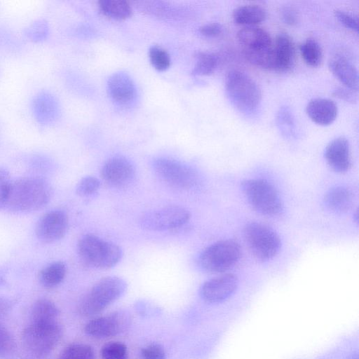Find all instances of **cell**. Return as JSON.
I'll use <instances>...</instances> for the list:
<instances>
[{
	"label": "cell",
	"mask_w": 359,
	"mask_h": 359,
	"mask_svg": "<svg viewBox=\"0 0 359 359\" xmlns=\"http://www.w3.org/2000/svg\"><path fill=\"white\" fill-rule=\"evenodd\" d=\"M53 189L45 179L29 176L12 181L5 209L15 214L38 211L51 200Z\"/></svg>",
	"instance_id": "1"
},
{
	"label": "cell",
	"mask_w": 359,
	"mask_h": 359,
	"mask_svg": "<svg viewBox=\"0 0 359 359\" xmlns=\"http://www.w3.org/2000/svg\"><path fill=\"white\" fill-rule=\"evenodd\" d=\"M126 288L127 284L123 278L118 276L104 277L81 297L77 311L83 316H95L120 298Z\"/></svg>",
	"instance_id": "2"
},
{
	"label": "cell",
	"mask_w": 359,
	"mask_h": 359,
	"mask_svg": "<svg viewBox=\"0 0 359 359\" xmlns=\"http://www.w3.org/2000/svg\"><path fill=\"white\" fill-rule=\"evenodd\" d=\"M77 250L81 260L97 269H109L121 259L123 252L116 244L93 234H86L79 241Z\"/></svg>",
	"instance_id": "3"
},
{
	"label": "cell",
	"mask_w": 359,
	"mask_h": 359,
	"mask_svg": "<svg viewBox=\"0 0 359 359\" xmlns=\"http://www.w3.org/2000/svg\"><path fill=\"white\" fill-rule=\"evenodd\" d=\"M62 328L57 321L31 323L23 330L22 340L26 349L36 357H45L57 345Z\"/></svg>",
	"instance_id": "4"
},
{
	"label": "cell",
	"mask_w": 359,
	"mask_h": 359,
	"mask_svg": "<svg viewBox=\"0 0 359 359\" xmlns=\"http://www.w3.org/2000/svg\"><path fill=\"white\" fill-rule=\"evenodd\" d=\"M225 88L232 103L240 110L252 111L259 105L262 93L257 83L240 70H231L226 76Z\"/></svg>",
	"instance_id": "5"
},
{
	"label": "cell",
	"mask_w": 359,
	"mask_h": 359,
	"mask_svg": "<svg viewBox=\"0 0 359 359\" xmlns=\"http://www.w3.org/2000/svg\"><path fill=\"white\" fill-rule=\"evenodd\" d=\"M241 189L250 205L257 212L268 216H276L283 211V203L275 188L262 179L243 181Z\"/></svg>",
	"instance_id": "6"
},
{
	"label": "cell",
	"mask_w": 359,
	"mask_h": 359,
	"mask_svg": "<svg viewBox=\"0 0 359 359\" xmlns=\"http://www.w3.org/2000/svg\"><path fill=\"white\" fill-rule=\"evenodd\" d=\"M241 250L233 240H222L207 247L201 253L198 263L201 269L209 273L226 271L239 261Z\"/></svg>",
	"instance_id": "7"
},
{
	"label": "cell",
	"mask_w": 359,
	"mask_h": 359,
	"mask_svg": "<svg viewBox=\"0 0 359 359\" xmlns=\"http://www.w3.org/2000/svg\"><path fill=\"white\" fill-rule=\"evenodd\" d=\"M243 233L250 252L257 259L268 261L278 254L280 240L269 226L259 222H251L245 226Z\"/></svg>",
	"instance_id": "8"
},
{
	"label": "cell",
	"mask_w": 359,
	"mask_h": 359,
	"mask_svg": "<svg viewBox=\"0 0 359 359\" xmlns=\"http://www.w3.org/2000/svg\"><path fill=\"white\" fill-rule=\"evenodd\" d=\"M156 175L168 185L175 189L188 190L198 183L196 171L185 163L177 160L160 157L152 163Z\"/></svg>",
	"instance_id": "9"
},
{
	"label": "cell",
	"mask_w": 359,
	"mask_h": 359,
	"mask_svg": "<svg viewBox=\"0 0 359 359\" xmlns=\"http://www.w3.org/2000/svg\"><path fill=\"white\" fill-rule=\"evenodd\" d=\"M191 218V213L184 207L167 205L149 210L141 217L140 226L146 230L163 231L184 226Z\"/></svg>",
	"instance_id": "10"
},
{
	"label": "cell",
	"mask_w": 359,
	"mask_h": 359,
	"mask_svg": "<svg viewBox=\"0 0 359 359\" xmlns=\"http://www.w3.org/2000/svg\"><path fill=\"white\" fill-rule=\"evenodd\" d=\"M130 322L128 313L116 311L90 320L86 324L84 332L93 338H108L126 331Z\"/></svg>",
	"instance_id": "11"
},
{
	"label": "cell",
	"mask_w": 359,
	"mask_h": 359,
	"mask_svg": "<svg viewBox=\"0 0 359 359\" xmlns=\"http://www.w3.org/2000/svg\"><path fill=\"white\" fill-rule=\"evenodd\" d=\"M69 227V219L65 212L53 210L43 215L35 227L36 238L41 242L51 243L62 238Z\"/></svg>",
	"instance_id": "12"
},
{
	"label": "cell",
	"mask_w": 359,
	"mask_h": 359,
	"mask_svg": "<svg viewBox=\"0 0 359 359\" xmlns=\"http://www.w3.org/2000/svg\"><path fill=\"white\" fill-rule=\"evenodd\" d=\"M100 175L103 181L113 187H123L135 177L133 165L124 157L115 156L108 159L102 165Z\"/></svg>",
	"instance_id": "13"
},
{
	"label": "cell",
	"mask_w": 359,
	"mask_h": 359,
	"mask_svg": "<svg viewBox=\"0 0 359 359\" xmlns=\"http://www.w3.org/2000/svg\"><path fill=\"white\" fill-rule=\"evenodd\" d=\"M237 277L231 273L223 274L205 281L201 287V297L210 303L222 302L236 290Z\"/></svg>",
	"instance_id": "14"
},
{
	"label": "cell",
	"mask_w": 359,
	"mask_h": 359,
	"mask_svg": "<svg viewBox=\"0 0 359 359\" xmlns=\"http://www.w3.org/2000/svg\"><path fill=\"white\" fill-rule=\"evenodd\" d=\"M33 115L42 126H48L57 119L60 105L56 97L49 92L42 91L36 94L32 102Z\"/></svg>",
	"instance_id": "15"
},
{
	"label": "cell",
	"mask_w": 359,
	"mask_h": 359,
	"mask_svg": "<svg viewBox=\"0 0 359 359\" xmlns=\"http://www.w3.org/2000/svg\"><path fill=\"white\" fill-rule=\"evenodd\" d=\"M325 158L332 170L345 172L351 166V149L348 140L342 136L332 140L326 147Z\"/></svg>",
	"instance_id": "16"
},
{
	"label": "cell",
	"mask_w": 359,
	"mask_h": 359,
	"mask_svg": "<svg viewBox=\"0 0 359 359\" xmlns=\"http://www.w3.org/2000/svg\"><path fill=\"white\" fill-rule=\"evenodd\" d=\"M275 70L287 72L295 62V46L293 39L286 33H280L273 41Z\"/></svg>",
	"instance_id": "17"
},
{
	"label": "cell",
	"mask_w": 359,
	"mask_h": 359,
	"mask_svg": "<svg viewBox=\"0 0 359 359\" xmlns=\"http://www.w3.org/2000/svg\"><path fill=\"white\" fill-rule=\"evenodd\" d=\"M329 68L344 87L357 92L358 73L355 66L345 56L337 55L329 60Z\"/></svg>",
	"instance_id": "18"
},
{
	"label": "cell",
	"mask_w": 359,
	"mask_h": 359,
	"mask_svg": "<svg viewBox=\"0 0 359 359\" xmlns=\"http://www.w3.org/2000/svg\"><path fill=\"white\" fill-rule=\"evenodd\" d=\"M107 89L111 98L121 104L129 103L135 96V84L124 72L113 74L108 79Z\"/></svg>",
	"instance_id": "19"
},
{
	"label": "cell",
	"mask_w": 359,
	"mask_h": 359,
	"mask_svg": "<svg viewBox=\"0 0 359 359\" xmlns=\"http://www.w3.org/2000/svg\"><path fill=\"white\" fill-rule=\"evenodd\" d=\"M306 112L313 122L325 126L332 124L335 121L338 108L332 100L317 97L308 102Z\"/></svg>",
	"instance_id": "20"
},
{
	"label": "cell",
	"mask_w": 359,
	"mask_h": 359,
	"mask_svg": "<svg viewBox=\"0 0 359 359\" xmlns=\"http://www.w3.org/2000/svg\"><path fill=\"white\" fill-rule=\"evenodd\" d=\"M237 38L243 46V50L262 49L273 44L268 32L257 25L244 26L238 30Z\"/></svg>",
	"instance_id": "21"
},
{
	"label": "cell",
	"mask_w": 359,
	"mask_h": 359,
	"mask_svg": "<svg viewBox=\"0 0 359 359\" xmlns=\"http://www.w3.org/2000/svg\"><path fill=\"white\" fill-rule=\"evenodd\" d=\"M353 194L345 187H337L330 189L325 194L324 203L327 209L335 213H344L353 203Z\"/></svg>",
	"instance_id": "22"
},
{
	"label": "cell",
	"mask_w": 359,
	"mask_h": 359,
	"mask_svg": "<svg viewBox=\"0 0 359 359\" xmlns=\"http://www.w3.org/2000/svg\"><path fill=\"white\" fill-rule=\"evenodd\" d=\"M232 17L236 24L252 26L264 21L266 17V12L259 5L247 4L235 8Z\"/></svg>",
	"instance_id": "23"
},
{
	"label": "cell",
	"mask_w": 359,
	"mask_h": 359,
	"mask_svg": "<svg viewBox=\"0 0 359 359\" xmlns=\"http://www.w3.org/2000/svg\"><path fill=\"white\" fill-rule=\"evenodd\" d=\"M60 311L55 304L48 299H39L31 309V322H53L57 320Z\"/></svg>",
	"instance_id": "24"
},
{
	"label": "cell",
	"mask_w": 359,
	"mask_h": 359,
	"mask_svg": "<svg viewBox=\"0 0 359 359\" xmlns=\"http://www.w3.org/2000/svg\"><path fill=\"white\" fill-rule=\"evenodd\" d=\"M67 273V267L62 262H55L46 266L39 273L41 284L47 288L60 284Z\"/></svg>",
	"instance_id": "25"
},
{
	"label": "cell",
	"mask_w": 359,
	"mask_h": 359,
	"mask_svg": "<svg viewBox=\"0 0 359 359\" xmlns=\"http://www.w3.org/2000/svg\"><path fill=\"white\" fill-rule=\"evenodd\" d=\"M99 7L103 14L116 20L126 19L132 13L130 4L123 0H102Z\"/></svg>",
	"instance_id": "26"
},
{
	"label": "cell",
	"mask_w": 359,
	"mask_h": 359,
	"mask_svg": "<svg viewBox=\"0 0 359 359\" xmlns=\"http://www.w3.org/2000/svg\"><path fill=\"white\" fill-rule=\"evenodd\" d=\"M219 64L218 57L212 53L198 52L196 55V62L192 71L193 74L207 76L212 74Z\"/></svg>",
	"instance_id": "27"
},
{
	"label": "cell",
	"mask_w": 359,
	"mask_h": 359,
	"mask_svg": "<svg viewBox=\"0 0 359 359\" xmlns=\"http://www.w3.org/2000/svg\"><path fill=\"white\" fill-rule=\"evenodd\" d=\"M301 55L304 62L311 67H318L323 58L320 46L314 39H306L299 47Z\"/></svg>",
	"instance_id": "28"
},
{
	"label": "cell",
	"mask_w": 359,
	"mask_h": 359,
	"mask_svg": "<svg viewBox=\"0 0 359 359\" xmlns=\"http://www.w3.org/2000/svg\"><path fill=\"white\" fill-rule=\"evenodd\" d=\"M58 359H95V353L88 344H72L63 349Z\"/></svg>",
	"instance_id": "29"
},
{
	"label": "cell",
	"mask_w": 359,
	"mask_h": 359,
	"mask_svg": "<svg viewBox=\"0 0 359 359\" xmlns=\"http://www.w3.org/2000/svg\"><path fill=\"white\" fill-rule=\"evenodd\" d=\"M25 36L33 42H41L45 41L49 34V25L44 19H39L29 25L24 30Z\"/></svg>",
	"instance_id": "30"
},
{
	"label": "cell",
	"mask_w": 359,
	"mask_h": 359,
	"mask_svg": "<svg viewBox=\"0 0 359 359\" xmlns=\"http://www.w3.org/2000/svg\"><path fill=\"white\" fill-rule=\"evenodd\" d=\"M102 359H128L127 346L120 341H110L101 349Z\"/></svg>",
	"instance_id": "31"
},
{
	"label": "cell",
	"mask_w": 359,
	"mask_h": 359,
	"mask_svg": "<svg viewBox=\"0 0 359 359\" xmlns=\"http://www.w3.org/2000/svg\"><path fill=\"white\" fill-rule=\"evenodd\" d=\"M149 57L153 67L158 71H164L170 65L169 54L160 46L151 47L149 51Z\"/></svg>",
	"instance_id": "32"
},
{
	"label": "cell",
	"mask_w": 359,
	"mask_h": 359,
	"mask_svg": "<svg viewBox=\"0 0 359 359\" xmlns=\"http://www.w3.org/2000/svg\"><path fill=\"white\" fill-rule=\"evenodd\" d=\"M100 187V180L94 176H86L77 184L76 193L81 197H88L95 194Z\"/></svg>",
	"instance_id": "33"
},
{
	"label": "cell",
	"mask_w": 359,
	"mask_h": 359,
	"mask_svg": "<svg viewBox=\"0 0 359 359\" xmlns=\"http://www.w3.org/2000/svg\"><path fill=\"white\" fill-rule=\"evenodd\" d=\"M15 343L9 330L0 323V358L10 356L15 351Z\"/></svg>",
	"instance_id": "34"
},
{
	"label": "cell",
	"mask_w": 359,
	"mask_h": 359,
	"mask_svg": "<svg viewBox=\"0 0 359 359\" xmlns=\"http://www.w3.org/2000/svg\"><path fill=\"white\" fill-rule=\"evenodd\" d=\"M12 180L9 172L0 167V210L5 209Z\"/></svg>",
	"instance_id": "35"
},
{
	"label": "cell",
	"mask_w": 359,
	"mask_h": 359,
	"mask_svg": "<svg viewBox=\"0 0 359 359\" xmlns=\"http://www.w3.org/2000/svg\"><path fill=\"white\" fill-rule=\"evenodd\" d=\"M142 359H165V351L158 344H150L142 350Z\"/></svg>",
	"instance_id": "36"
},
{
	"label": "cell",
	"mask_w": 359,
	"mask_h": 359,
	"mask_svg": "<svg viewBox=\"0 0 359 359\" xmlns=\"http://www.w3.org/2000/svg\"><path fill=\"white\" fill-rule=\"evenodd\" d=\"M336 18L346 27L355 32H358V19L352 14L341 10L334 11Z\"/></svg>",
	"instance_id": "37"
},
{
	"label": "cell",
	"mask_w": 359,
	"mask_h": 359,
	"mask_svg": "<svg viewBox=\"0 0 359 359\" xmlns=\"http://www.w3.org/2000/svg\"><path fill=\"white\" fill-rule=\"evenodd\" d=\"M280 16L285 23L291 26L297 25L299 19L297 10L291 6H283L280 10Z\"/></svg>",
	"instance_id": "38"
},
{
	"label": "cell",
	"mask_w": 359,
	"mask_h": 359,
	"mask_svg": "<svg viewBox=\"0 0 359 359\" xmlns=\"http://www.w3.org/2000/svg\"><path fill=\"white\" fill-rule=\"evenodd\" d=\"M199 32L206 38H215L222 34L223 27L217 22L208 23L199 28Z\"/></svg>",
	"instance_id": "39"
},
{
	"label": "cell",
	"mask_w": 359,
	"mask_h": 359,
	"mask_svg": "<svg viewBox=\"0 0 359 359\" xmlns=\"http://www.w3.org/2000/svg\"><path fill=\"white\" fill-rule=\"evenodd\" d=\"M355 91H353L347 88H341L339 87L336 88L333 95L335 97H339V99L344 100L346 102H353L356 100V97L354 94Z\"/></svg>",
	"instance_id": "40"
},
{
	"label": "cell",
	"mask_w": 359,
	"mask_h": 359,
	"mask_svg": "<svg viewBox=\"0 0 359 359\" xmlns=\"http://www.w3.org/2000/svg\"><path fill=\"white\" fill-rule=\"evenodd\" d=\"M11 309V302L6 298L0 297V316L6 314Z\"/></svg>",
	"instance_id": "41"
},
{
	"label": "cell",
	"mask_w": 359,
	"mask_h": 359,
	"mask_svg": "<svg viewBox=\"0 0 359 359\" xmlns=\"http://www.w3.org/2000/svg\"><path fill=\"white\" fill-rule=\"evenodd\" d=\"M347 359H358V353H353L351 355H349Z\"/></svg>",
	"instance_id": "42"
}]
</instances>
